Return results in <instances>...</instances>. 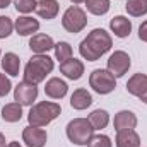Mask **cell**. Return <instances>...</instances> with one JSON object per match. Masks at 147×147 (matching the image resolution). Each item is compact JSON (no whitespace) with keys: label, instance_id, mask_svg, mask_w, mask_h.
Instances as JSON below:
<instances>
[{"label":"cell","instance_id":"10","mask_svg":"<svg viewBox=\"0 0 147 147\" xmlns=\"http://www.w3.org/2000/svg\"><path fill=\"white\" fill-rule=\"evenodd\" d=\"M22 140L28 147H45L48 135L41 127H26L22 130Z\"/></svg>","mask_w":147,"mask_h":147},{"label":"cell","instance_id":"30","mask_svg":"<svg viewBox=\"0 0 147 147\" xmlns=\"http://www.w3.org/2000/svg\"><path fill=\"white\" fill-rule=\"evenodd\" d=\"M139 39L147 43V21H144L140 26H139Z\"/></svg>","mask_w":147,"mask_h":147},{"label":"cell","instance_id":"14","mask_svg":"<svg viewBox=\"0 0 147 147\" xmlns=\"http://www.w3.org/2000/svg\"><path fill=\"white\" fill-rule=\"evenodd\" d=\"M60 72L70 80H79L84 74V63L77 58H69L60 63Z\"/></svg>","mask_w":147,"mask_h":147},{"label":"cell","instance_id":"16","mask_svg":"<svg viewBox=\"0 0 147 147\" xmlns=\"http://www.w3.org/2000/svg\"><path fill=\"white\" fill-rule=\"evenodd\" d=\"M110 29L111 33H115L116 38H128L130 33H132V22L128 17L125 16H115L110 21Z\"/></svg>","mask_w":147,"mask_h":147},{"label":"cell","instance_id":"29","mask_svg":"<svg viewBox=\"0 0 147 147\" xmlns=\"http://www.w3.org/2000/svg\"><path fill=\"white\" fill-rule=\"evenodd\" d=\"M12 89V84H10V79L5 77V74H0V98L7 96Z\"/></svg>","mask_w":147,"mask_h":147},{"label":"cell","instance_id":"11","mask_svg":"<svg viewBox=\"0 0 147 147\" xmlns=\"http://www.w3.org/2000/svg\"><path fill=\"white\" fill-rule=\"evenodd\" d=\"M113 127L116 132H121V130H134L137 127V116L135 113L128 110H121L115 115V120H113Z\"/></svg>","mask_w":147,"mask_h":147},{"label":"cell","instance_id":"31","mask_svg":"<svg viewBox=\"0 0 147 147\" xmlns=\"http://www.w3.org/2000/svg\"><path fill=\"white\" fill-rule=\"evenodd\" d=\"M10 5V0H0V9H7Z\"/></svg>","mask_w":147,"mask_h":147},{"label":"cell","instance_id":"8","mask_svg":"<svg viewBox=\"0 0 147 147\" xmlns=\"http://www.w3.org/2000/svg\"><path fill=\"white\" fill-rule=\"evenodd\" d=\"M38 98V87L29 82H19L14 89V101L22 106H31Z\"/></svg>","mask_w":147,"mask_h":147},{"label":"cell","instance_id":"15","mask_svg":"<svg viewBox=\"0 0 147 147\" xmlns=\"http://www.w3.org/2000/svg\"><path fill=\"white\" fill-rule=\"evenodd\" d=\"M14 28H16V31H17L19 36H29V34H33V33H38V29H39V21L29 17V16H21V17L16 19Z\"/></svg>","mask_w":147,"mask_h":147},{"label":"cell","instance_id":"3","mask_svg":"<svg viewBox=\"0 0 147 147\" xmlns=\"http://www.w3.org/2000/svg\"><path fill=\"white\" fill-rule=\"evenodd\" d=\"M62 113V106L58 103H51V101H41L34 105L29 115H28V121L31 127H46L48 123H51L55 118H58Z\"/></svg>","mask_w":147,"mask_h":147},{"label":"cell","instance_id":"5","mask_svg":"<svg viewBox=\"0 0 147 147\" xmlns=\"http://www.w3.org/2000/svg\"><path fill=\"white\" fill-rule=\"evenodd\" d=\"M62 26L65 31L72 33V34H77L80 33L86 26H87V16L86 12L77 7V5H72L69 7L65 12H63V17H62Z\"/></svg>","mask_w":147,"mask_h":147},{"label":"cell","instance_id":"20","mask_svg":"<svg viewBox=\"0 0 147 147\" xmlns=\"http://www.w3.org/2000/svg\"><path fill=\"white\" fill-rule=\"evenodd\" d=\"M2 69L5 70V74L12 75V77H17L19 70H21V58L16 55V53H5L2 57Z\"/></svg>","mask_w":147,"mask_h":147},{"label":"cell","instance_id":"13","mask_svg":"<svg viewBox=\"0 0 147 147\" xmlns=\"http://www.w3.org/2000/svg\"><path fill=\"white\" fill-rule=\"evenodd\" d=\"M67 91H69L67 82L62 80V79H58V77H51L46 82V86H45V94L48 98H51V99H62V98H65Z\"/></svg>","mask_w":147,"mask_h":147},{"label":"cell","instance_id":"9","mask_svg":"<svg viewBox=\"0 0 147 147\" xmlns=\"http://www.w3.org/2000/svg\"><path fill=\"white\" fill-rule=\"evenodd\" d=\"M127 91L132 96H137L142 103L147 105V75L146 74H134L127 82Z\"/></svg>","mask_w":147,"mask_h":147},{"label":"cell","instance_id":"28","mask_svg":"<svg viewBox=\"0 0 147 147\" xmlns=\"http://www.w3.org/2000/svg\"><path fill=\"white\" fill-rule=\"evenodd\" d=\"M87 147H111V139L108 135H103V134L92 135Z\"/></svg>","mask_w":147,"mask_h":147},{"label":"cell","instance_id":"1","mask_svg":"<svg viewBox=\"0 0 147 147\" xmlns=\"http://www.w3.org/2000/svg\"><path fill=\"white\" fill-rule=\"evenodd\" d=\"M113 46V39L110 33H106L101 28L92 29L87 36L84 38L79 45V53L84 60L87 62H96L99 60L105 53H108Z\"/></svg>","mask_w":147,"mask_h":147},{"label":"cell","instance_id":"12","mask_svg":"<svg viewBox=\"0 0 147 147\" xmlns=\"http://www.w3.org/2000/svg\"><path fill=\"white\" fill-rule=\"evenodd\" d=\"M29 48L36 55H45L46 51H50V50L55 48V41H53V38L48 36V34L38 33V34H34L29 39Z\"/></svg>","mask_w":147,"mask_h":147},{"label":"cell","instance_id":"7","mask_svg":"<svg viewBox=\"0 0 147 147\" xmlns=\"http://www.w3.org/2000/svg\"><path fill=\"white\" fill-rule=\"evenodd\" d=\"M130 65H132V62H130L128 53L118 50V51L111 53V57L108 58V63H106L108 69L106 70H110L115 77H121V75H125V74L128 72Z\"/></svg>","mask_w":147,"mask_h":147},{"label":"cell","instance_id":"23","mask_svg":"<svg viewBox=\"0 0 147 147\" xmlns=\"http://www.w3.org/2000/svg\"><path fill=\"white\" fill-rule=\"evenodd\" d=\"M125 9L132 17H142L147 14V0H127Z\"/></svg>","mask_w":147,"mask_h":147},{"label":"cell","instance_id":"25","mask_svg":"<svg viewBox=\"0 0 147 147\" xmlns=\"http://www.w3.org/2000/svg\"><path fill=\"white\" fill-rule=\"evenodd\" d=\"M53 50H55V58H57L60 63L65 62V60H69V58H72V46H70L67 41L57 43Z\"/></svg>","mask_w":147,"mask_h":147},{"label":"cell","instance_id":"6","mask_svg":"<svg viewBox=\"0 0 147 147\" xmlns=\"http://www.w3.org/2000/svg\"><path fill=\"white\" fill-rule=\"evenodd\" d=\"M89 86L98 92V94H110L116 87L115 75L110 70L105 69H96L89 75Z\"/></svg>","mask_w":147,"mask_h":147},{"label":"cell","instance_id":"18","mask_svg":"<svg viewBox=\"0 0 147 147\" xmlns=\"http://www.w3.org/2000/svg\"><path fill=\"white\" fill-rule=\"evenodd\" d=\"M115 144L116 147H140V135L135 130H121L116 132Z\"/></svg>","mask_w":147,"mask_h":147},{"label":"cell","instance_id":"33","mask_svg":"<svg viewBox=\"0 0 147 147\" xmlns=\"http://www.w3.org/2000/svg\"><path fill=\"white\" fill-rule=\"evenodd\" d=\"M7 147H21V144H19V142H9Z\"/></svg>","mask_w":147,"mask_h":147},{"label":"cell","instance_id":"24","mask_svg":"<svg viewBox=\"0 0 147 147\" xmlns=\"http://www.w3.org/2000/svg\"><path fill=\"white\" fill-rule=\"evenodd\" d=\"M86 7L94 16H105L111 7L110 0H86Z\"/></svg>","mask_w":147,"mask_h":147},{"label":"cell","instance_id":"34","mask_svg":"<svg viewBox=\"0 0 147 147\" xmlns=\"http://www.w3.org/2000/svg\"><path fill=\"white\" fill-rule=\"evenodd\" d=\"M70 2H72V3H75V5H77V3H82V2H86V0H70Z\"/></svg>","mask_w":147,"mask_h":147},{"label":"cell","instance_id":"2","mask_svg":"<svg viewBox=\"0 0 147 147\" xmlns=\"http://www.w3.org/2000/svg\"><path fill=\"white\" fill-rule=\"evenodd\" d=\"M53 67H55L53 58H50L46 53L45 55H33L24 67V82L38 86L39 82H43L46 79V75L53 70Z\"/></svg>","mask_w":147,"mask_h":147},{"label":"cell","instance_id":"22","mask_svg":"<svg viewBox=\"0 0 147 147\" xmlns=\"http://www.w3.org/2000/svg\"><path fill=\"white\" fill-rule=\"evenodd\" d=\"M87 120L91 121V125H92L94 130H103L110 123V115H108V111H105V110H94L89 115Z\"/></svg>","mask_w":147,"mask_h":147},{"label":"cell","instance_id":"19","mask_svg":"<svg viewBox=\"0 0 147 147\" xmlns=\"http://www.w3.org/2000/svg\"><path fill=\"white\" fill-rule=\"evenodd\" d=\"M92 105V96L87 89H75L74 94L70 96V106L74 110H86Z\"/></svg>","mask_w":147,"mask_h":147},{"label":"cell","instance_id":"21","mask_svg":"<svg viewBox=\"0 0 147 147\" xmlns=\"http://www.w3.org/2000/svg\"><path fill=\"white\" fill-rule=\"evenodd\" d=\"M22 118V105L19 103H9L2 108V120L7 123H16L21 121Z\"/></svg>","mask_w":147,"mask_h":147},{"label":"cell","instance_id":"26","mask_svg":"<svg viewBox=\"0 0 147 147\" xmlns=\"http://www.w3.org/2000/svg\"><path fill=\"white\" fill-rule=\"evenodd\" d=\"M14 31V22L7 16H0V39H5L12 34Z\"/></svg>","mask_w":147,"mask_h":147},{"label":"cell","instance_id":"17","mask_svg":"<svg viewBox=\"0 0 147 147\" xmlns=\"http://www.w3.org/2000/svg\"><path fill=\"white\" fill-rule=\"evenodd\" d=\"M58 10H60V5H58L57 0H39L36 3V10L34 12H36L41 19L51 21V19L57 17Z\"/></svg>","mask_w":147,"mask_h":147},{"label":"cell","instance_id":"32","mask_svg":"<svg viewBox=\"0 0 147 147\" xmlns=\"http://www.w3.org/2000/svg\"><path fill=\"white\" fill-rule=\"evenodd\" d=\"M0 147H7V144H5V137H3V134H0Z\"/></svg>","mask_w":147,"mask_h":147},{"label":"cell","instance_id":"27","mask_svg":"<svg viewBox=\"0 0 147 147\" xmlns=\"http://www.w3.org/2000/svg\"><path fill=\"white\" fill-rule=\"evenodd\" d=\"M36 0H14L16 10L21 14H29L33 10H36Z\"/></svg>","mask_w":147,"mask_h":147},{"label":"cell","instance_id":"35","mask_svg":"<svg viewBox=\"0 0 147 147\" xmlns=\"http://www.w3.org/2000/svg\"><path fill=\"white\" fill-rule=\"evenodd\" d=\"M0 55H2V50H0Z\"/></svg>","mask_w":147,"mask_h":147},{"label":"cell","instance_id":"4","mask_svg":"<svg viewBox=\"0 0 147 147\" xmlns=\"http://www.w3.org/2000/svg\"><path fill=\"white\" fill-rule=\"evenodd\" d=\"M92 135L94 128L87 118H74L67 125V137L75 146H87Z\"/></svg>","mask_w":147,"mask_h":147}]
</instances>
